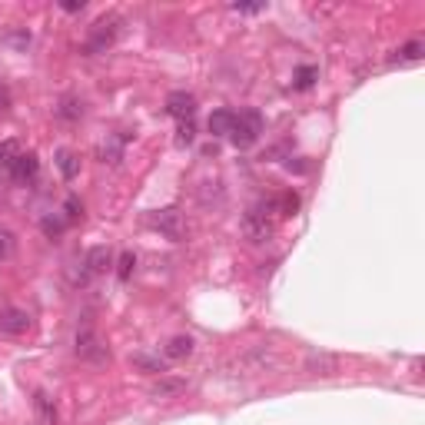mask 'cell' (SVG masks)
<instances>
[{"label":"cell","mask_w":425,"mask_h":425,"mask_svg":"<svg viewBox=\"0 0 425 425\" xmlns=\"http://www.w3.org/2000/svg\"><path fill=\"white\" fill-rule=\"evenodd\" d=\"M243 233H246L252 243H263V239L273 236V223L266 220L263 210H250L246 212V220H243Z\"/></svg>","instance_id":"52a82bcc"},{"label":"cell","mask_w":425,"mask_h":425,"mask_svg":"<svg viewBox=\"0 0 425 425\" xmlns=\"http://www.w3.org/2000/svg\"><path fill=\"white\" fill-rule=\"evenodd\" d=\"M296 210H299V196H296V193H286V196L279 200V212H283V216H292Z\"/></svg>","instance_id":"603a6c76"},{"label":"cell","mask_w":425,"mask_h":425,"mask_svg":"<svg viewBox=\"0 0 425 425\" xmlns=\"http://www.w3.org/2000/svg\"><path fill=\"white\" fill-rule=\"evenodd\" d=\"M193 137H196V130H193V120L180 123V143H193Z\"/></svg>","instance_id":"484cf974"},{"label":"cell","mask_w":425,"mask_h":425,"mask_svg":"<svg viewBox=\"0 0 425 425\" xmlns=\"http://www.w3.org/2000/svg\"><path fill=\"white\" fill-rule=\"evenodd\" d=\"M116 30H120V20H116V17H103V20H97L93 30H90L87 43H83V50H87L90 57H93V53H103L113 40H116Z\"/></svg>","instance_id":"3957f363"},{"label":"cell","mask_w":425,"mask_h":425,"mask_svg":"<svg viewBox=\"0 0 425 425\" xmlns=\"http://www.w3.org/2000/svg\"><path fill=\"white\" fill-rule=\"evenodd\" d=\"M74 352L83 359V363H110V349L100 342V336L90 329V325H83V329H76V339H74Z\"/></svg>","instance_id":"7a4b0ae2"},{"label":"cell","mask_w":425,"mask_h":425,"mask_svg":"<svg viewBox=\"0 0 425 425\" xmlns=\"http://www.w3.org/2000/svg\"><path fill=\"white\" fill-rule=\"evenodd\" d=\"M193 349H196L193 336H173L170 342H166L163 356H166V359H173V363H180V359H189V356H193Z\"/></svg>","instance_id":"ba28073f"},{"label":"cell","mask_w":425,"mask_h":425,"mask_svg":"<svg viewBox=\"0 0 425 425\" xmlns=\"http://www.w3.org/2000/svg\"><path fill=\"white\" fill-rule=\"evenodd\" d=\"M183 389H187V379H160L153 386V396L156 399H170V396H180Z\"/></svg>","instance_id":"2e32d148"},{"label":"cell","mask_w":425,"mask_h":425,"mask_svg":"<svg viewBox=\"0 0 425 425\" xmlns=\"http://www.w3.org/2000/svg\"><path fill=\"white\" fill-rule=\"evenodd\" d=\"M7 103H11V97H7V90L0 87V110H7Z\"/></svg>","instance_id":"f1b7e54d"},{"label":"cell","mask_w":425,"mask_h":425,"mask_svg":"<svg viewBox=\"0 0 425 425\" xmlns=\"http://www.w3.org/2000/svg\"><path fill=\"white\" fill-rule=\"evenodd\" d=\"M34 409H37V415H40V422L43 425H57V405H53V399L43 392V389L34 392Z\"/></svg>","instance_id":"30bf717a"},{"label":"cell","mask_w":425,"mask_h":425,"mask_svg":"<svg viewBox=\"0 0 425 425\" xmlns=\"http://www.w3.org/2000/svg\"><path fill=\"white\" fill-rule=\"evenodd\" d=\"M425 53V43L422 40H409V43H402L399 50H396V57H392V63H419Z\"/></svg>","instance_id":"5bb4252c"},{"label":"cell","mask_w":425,"mask_h":425,"mask_svg":"<svg viewBox=\"0 0 425 425\" xmlns=\"http://www.w3.org/2000/svg\"><path fill=\"white\" fill-rule=\"evenodd\" d=\"M123 143H126L123 133H113V137H107V143L100 147V160L103 163H120V160H123Z\"/></svg>","instance_id":"7c38bea8"},{"label":"cell","mask_w":425,"mask_h":425,"mask_svg":"<svg viewBox=\"0 0 425 425\" xmlns=\"http://www.w3.org/2000/svg\"><path fill=\"white\" fill-rule=\"evenodd\" d=\"M67 216H60V212H50V216H43V223H40V229H43V233H47V236H60L63 229H67Z\"/></svg>","instance_id":"ac0fdd59"},{"label":"cell","mask_w":425,"mask_h":425,"mask_svg":"<svg viewBox=\"0 0 425 425\" xmlns=\"http://www.w3.org/2000/svg\"><path fill=\"white\" fill-rule=\"evenodd\" d=\"M57 170H60L63 180H74L76 170H80V160L70 150H57Z\"/></svg>","instance_id":"e0dca14e"},{"label":"cell","mask_w":425,"mask_h":425,"mask_svg":"<svg viewBox=\"0 0 425 425\" xmlns=\"http://www.w3.org/2000/svg\"><path fill=\"white\" fill-rule=\"evenodd\" d=\"M233 11L236 13H259V11H266V4H233Z\"/></svg>","instance_id":"4316f807"},{"label":"cell","mask_w":425,"mask_h":425,"mask_svg":"<svg viewBox=\"0 0 425 425\" xmlns=\"http://www.w3.org/2000/svg\"><path fill=\"white\" fill-rule=\"evenodd\" d=\"M13 246H17V239H13V233H11V229H4V226H0V259H7V256L13 252Z\"/></svg>","instance_id":"44dd1931"},{"label":"cell","mask_w":425,"mask_h":425,"mask_svg":"<svg viewBox=\"0 0 425 425\" xmlns=\"http://www.w3.org/2000/svg\"><path fill=\"white\" fill-rule=\"evenodd\" d=\"M133 269H137V256L126 250V252H120V259H116V279L120 283H126L130 276H133Z\"/></svg>","instance_id":"d6986e66"},{"label":"cell","mask_w":425,"mask_h":425,"mask_svg":"<svg viewBox=\"0 0 425 425\" xmlns=\"http://www.w3.org/2000/svg\"><path fill=\"white\" fill-rule=\"evenodd\" d=\"M80 212H83V206H80V203H76L74 196H70V200H67V206H63V216H67V223H74Z\"/></svg>","instance_id":"d4e9b609"},{"label":"cell","mask_w":425,"mask_h":425,"mask_svg":"<svg viewBox=\"0 0 425 425\" xmlns=\"http://www.w3.org/2000/svg\"><path fill=\"white\" fill-rule=\"evenodd\" d=\"M17 143H13V140H7V143H0V170H7V166H11V160L13 156H17Z\"/></svg>","instance_id":"7402d4cb"},{"label":"cell","mask_w":425,"mask_h":425,"mask_svg":"<svg viewBox=\"0 0 425 425\" xmlns=\"http://www.w3.org/2000/svg\"><path fill=\"white\" fill-rule=\"evenodd\" d=\"M110 263H113V256H110L107 246H93V250H87V256H83V266L90 269V276L110 269Z\"/></svg>","instance_id":"8fae6325"},{"label":"cell","mask_w":425,"mask_h":425,"mask_svg":"<svg viewBox=\"0 0 425 425\" xmlns=\"http://www.w3.org/2000/svg\"><path fill=\"white\" fill-rule=\"evenodd\" d=\"M7 173H11V180L17 183V187H27V183H34L40 173V160H37V153L34 150H27V153H17L11 160V166H7Z\"/></svg>","instance_id":"277c9868"},{"label":"cell","mask_w":425,"mask_h":425,"mask_svg":"<svg viewBox=\"0 0 425 425\" xmlns=\"http://www.w3.org/2000/svg\"><path fill=\"white\" fill-rule=\"evenodd\" d=\"M263 133V113L259 110H243L236 113V120H233V130H229V140H233V147L239 150H250L252 143L259 140Z\"/></svg>","instance_id":"6da1fadb"},{"label":"cell","mask_w":425,"mask_h":425,"mask_svg":"<svg viewBox=\"0 0 425 425\" xmlns=\"http://www.w3.org/2000/svg\"><path fill=\"white\" fill-rule=\"evenodd\" d=\"M166 113H170L173 120H180V123H187V120L196 116V97L187 93V90H173V93L166 97Z\"/></svg>","instance_id":"8992f818"},{"label":"cell","mask_w":425,"mask_h":425,"mask_svg":"<svg viewBox=\"0 0 425 425\" xmlns=\"http://www.w3.org/2000/svg\"><path fill=\"white\" fill-rule=\"evenodd\" d=\"M153 226H156L160 233H166L170 239H180V233H183V229H180V212L176 210L156 212V216H153Z\"/></svg>","instance_id":"9c48e42d"},{"label":"cell","mask_w":425,"mask_h":425,"mask_svg":"<svg viewBox=\"0 0 425 425\" xmlns=\"http://www.w3.org/2000/svg\"><path fill=\"white\" fill-rule=\"evenodd\" d=\"M30 325H34V319L20 306H4L0 309V332L4 336H24V332H30Z\"/></svg>","instance_id":"5b68a950"},{"label":"cell","mask_w":425,"mask_h":425,"mask_svg":"<svg viewBox=\"0 0 425 425\" xmlns=\"http://www.w3.org/2000/svg\"><path fill=\"white\" fill-rule=\"evenodd\" d=\"M233 120H236V113H233V110H216L210 116V133H212V137H229Z\"/></svg>","instance_id":"4fadbf2b"},{"label":"cell","mask_w":425,"mask_h":425,"mask_svg":"<svg viewBox=\"0 0 425 425\" xmlns=\"http://www.w3.org/2000/svg\"><path fill=\"white\" fill-rule=\"evenodd\" d=\"M57 116H60V120H67V123L80 120V116H83V100H76V97H63L60 107H57Z\"/></svg>","instance_id":"9a60e30c"},{"label":"cell","mask_w":425,"mask_h":425,"mask_svg":"<svg viewBox=\"0 0 425 425\" xmlns=\"http://www.w3.org/2000/svg\"><path fill=\"white\" fill-rule=\"evenodd\" d=\"M60 7H63L67 13H76V11H83L87 4H83V0H80V4H76V0H67V4H60Z\"/></svg>","instance_id":"83f0119b"},{"label":"cell","mask_w":425,"mask_h":425,"mask_svg":"<svg viewBox=\"0 0 425 425\" xmlns=\"http://www.w3.org/2000/svg\"><path fill=\"white\" fill-rule=\"evenodd\" d=\"M133 363H137L140 369H147V372H160V375H163V363H160V359H150V356H137Z\"/></svg>","instance_id":"cb8c5ba5"},{"label":"cell","mask_w":425,"mask_h":425,"mask_svg":"<svg viewBox=\"0 0 425 425\" xmlns=\"http://www.w3.org/2000/svg\"><path fill=\"white\" fill-rule=\"evenodd\" d=\"M316 76H319L316 67H299V70H296V90H309L316 83Z\"/></svg>","instance_id":"ffe728a7"}]
</instances>
